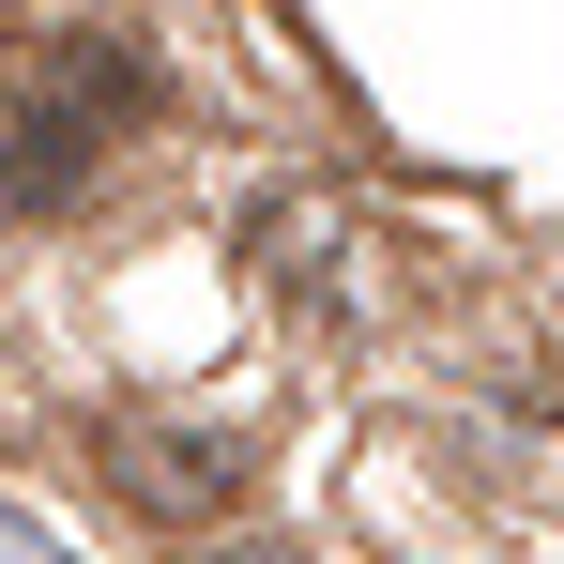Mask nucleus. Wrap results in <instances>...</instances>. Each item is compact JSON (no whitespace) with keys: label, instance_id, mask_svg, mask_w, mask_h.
<instances>
[{"label":"nucleus","instance_id":"1","mask_svg":"<svg viewBox=\"0 0 564 564\" xmlns=\"http://www.w3.org/2000/svg\"><path fill=\"white\" fill-rule=\"evenodd\" d=\"M122 488H138V503H153V519H214V503H245V443H138V458H122Z\"/></svg>","mask_w":564,"mask_h":564}]
</instances>
